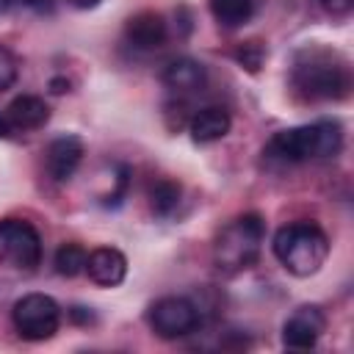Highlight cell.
<instances>
[{
    "label": "cell",
    "instance_id": "obj_18",
    "mask_svg": "<svg viewBox=\"0 0 354 354\" xmlns=\"http://www.w3.org/2000/svg\"><path fill=\"white\" fill-rule=\"evenodd\" d=\"M232 58L238 61L241 69H246V72L254 75V72H260V66H263V61H266V44L257 41V39L241 41V44L232 50Z\"/></svg>",
    "mask_w": 354,
    "mask_h": 354
},
{
    "label": "cell",
    "instance_id": "obj_2",
    "mask_svg": "<svg viewBox=\"0 0 354 354\" xmlns=\"http://www.w3.org/2000/svg\"><path fill=\"white\" fill-rule=\"evenodd\" d=\"M293 88L310 102L343 100L351 88V72L346 61L326 50H307L293 66Z\"/></svg>",
    "mask_w": 354,
    "mask_h": 354
},
{
    "label": "cell",
    "instance_id": "obj_17",
    "mask_svg": "<svg viewBox=\"0 0 354 354\" xmlns=\"http://www.w3.org/2000/svg\"><path fill=\"white\" fill-rule=\"evenodd\" d=\"M86 257H88V252L80 243H61L53 257V266L61 277H77L86 271Z\"/></svg>",
    "mask_w": 354,
    "mask_h": 354
},
{
    "label": "cell",
    "instance_id": "obj_7",
    "mask_svg": "<svg viewBox=\"0 0 354 354\" xmlns=\"http://www.w3.org/2000/svg\"><path fill=\"white\" fill-rule=\"evenodd\" d=\"M199 318H202L199 307L185 296H160L158 301H152L147 313L149 329L163 340H177L191 335L199 326Z\"/></svg>",
    "mask_w": 354,
    "mask_h": 354
},
{
    "label": "cell",
    "instance_id": "obj_6",
    "mask_svg": "<svg viewBox=\"0 0 354 354\" xmlns=\"http://www.w3.org/2000/svg\"><path fill=\"white\" fill-rule=\"evenodd\" d=\"M0 263L17 271H33L41 263V238L30 221H0Z\"/></svg>",
    "mask_w": 354,
    "mask_h": 354
},
{
    "label": "cell",
    "instance_id": "obj_23",
    "mask_svg": "<svg viewBox=\"0 0 354 354\" xmlns=\"http://www.w3.org/2000/svg\"><path fill=\"white\" fill-rule=\"evenodd\" d=\"M50 91H53V94L69 91V80H66V77H53V80H50Z\"/></svg>",
    "mask_w": 354,
    "mask_h": 354
},
{
    "label": "cell",
    "instance_id": "obj_13",
    "mask_svg": "<svg viewBox=\"0 0 354 354\" xmlns=\"http://www.w3.org/2000/svg\"><path fill=\"white\" fill-rule=\"evenodd\" d=\"M230 127H232V119L218 105L199 108L196 113H191V122H188V133L196 144H213V141L224 138L230 133Z\"/></svg>",
    "mask_w": 354,
    "mask_h": 354
},
{
    "label": "cell",
    "instance_id": "obj_4",
    "mask_svg": "<svg viewBox=\"0 0 354 354\" xmlns=\"http://www.w3.org/2000/svg\"><path fill=\"white\" fill-rule=\"evenodd\" d=\"M266 241V221L257 213H243L232 218L213 243V260L224 274L246 271L257 263Z\"/></svg>",
    "mask_w": 354,
    "mask_h": 354
},
{
    "label": "cell",
    "instance_id": "obj_12",
    "mask_svg": "<svg viewBox=\"0 0 354 354\" xmlns=\"http://www.w3.org/2000/svg\"><path fill=\"white\" fill-rule=\"evenodd\" d=\"M160 80H163V86L171 88L174 94H194V91H199V88L205 86L207 72H205V66H202L199 61L183 55V58H171V61L163 66Z\"/></svg>",
    "mask_w": 354,
    "mask_h": 354
},
{
    "label": "cell",
    "instance_id": "obj_11",
    "mask_svg": "<svg viewBox=\"0 0 354 354\" xmlns=\"http://www.w3.org/2000/svg\"><path fill=\"white\" fill-rule=\"evenodd\" d=\"M86 274L102 288H116L127 277V257L113 246H100L86 257Z\"/></svg>",
    "mask_w": 354,
    "mask_h": 354
},
{
    "label": "cell",
    "instance_id": "obj_5",
    "mask_svg": "<svg viewBox=\"0 0 354 354\" xmlns=\"http://www.w3.org/2000/svg\"><path fill=\"white\" fill-rule=\"evenodd\" d=\"M11 321L22 340L30 343L50 340L61 326V307L47 293H25L22 299L14 301Z\"/></svg>",
    "mask_w": 354,
    "mask_h": 354
},
{
    "label": "cell",
    "instance_id": "obj_22",
    "mask_svg": "<svg viewBox=\"0 0 354 354\" xmlns=\"http://www.w3.org/2000/svg\"><path fill=\"white\" fill-rule=\"evenodd\" d=\"M318 3L324 6V11H329V14H335V17L348 14L351 6H354V0H318Z\"/></svg>",
    "mask_w": 354,
    "mask_h": 354
},
{
    "label": "cell",
    "instance_id": "obj_1",
    "mask_svg": "<svg viewBox=\"0 0 354 354\" xmlns=\"http://www.w3.org/2000/svg\"><path fill=\"white\" fill-rule=\"evenodd\" d=\"M343 147V127L335 119H321L313 124L279 130L268 147L263 149L266 158L282 163H304V160H324L335 158Z\"/></svg>",
    "mask_w": 354,
    "mask_h": 354
},
{
    "label": "cell",
    "instance_id": "obj_25",
    "mask_svg": "<svg viewBox=\"0 0 354 354\" xmlns=\"http://www.w3.org/2000/svg\"><path fill=\"white\" fill-rule=\"evenodd\" d=\"M11 133H14V127H11L8 116H6V113H0V138H8Z\"/></svg>",
    "mask_w": 354,
    "mask_h": 354
},
{
    "label": "cell",
    "instance_id": "obj_10",
    "mask_svg": "<svg viewBox=\"0 0 354 354\" xmlns=\"http://www.w3.org/2000/svg\"><path fill=\"white\" fill-rule=\"evenodd\" d=\"M166 36H169L166 19L158 11H138L124 25V39L136 50H158L166 44Z\"/></svg>",
    "mask_w": 354,
    "mask_h": 354
},
{
    "label": "cell",
    "instance_id": "obj_16",
    "mask_svg": "<svg viewBox=\"0 0 354 354\" xmlns=\"http://www.w3.org/2000/svg\"><path fill=\"white\" fill-rule=\"evenodd\" d=\"M147 196H149L152 213L160 216V218H166V216H171V213L177 210L180 196H183V188H180V183H174V180L160 177V180H155V183L149 185V194H147Z\"/></svg>",
    "mask_w": 354,
    "mask_h": 354
},
{
    "label": "cell",
    "instance_id": "obj_19",
    "mask_svg": "<svg viewBox=\"0 0 354 354\" xmlns=\"http://www.w3.org/2000/svg\"><path fill=\"white\" fill-rule=\"evenodd\" d=\"M163 122L171 133H180L183 127H188L191 122V113H188V105L185 102H166L163 105Z\"/></svg>",
    "mask_w": 354,
    "mask_h": 354
},
{
    "label": "cell",
    "instance_id": "obj_21",
    "mask_svg": "<svg viewBox=\"0 0 354 354\" xmlns=\"http://www.w3.org/2000/svg\"><path fill=\"white\" fill-rule=\"evenodd\" d=\"M66 315H69V321L77 324V326H91V324H97V315L91 313V307H83V304L69 307Z\"/></svg>",
    "mask_w": 354,
    "mask_h": 354
},
{
    "label": "cell",
    "instance_id": "obj_15",
    "mask_svg": "<svg viewBox=\"0 0 354 354\" xmlns=\"http://www.w3.org/2000/svg\"><path fill=\"white\" fill-rule=\"evenodd\" d=\"M257 0H210V14L221 28H241L252 19Z\"/></svg>",
    "mask_w": 354,
    "mask_h": 354
},
{
    "label": "cell",
    "instance_id": "obj_27",
    "mask_svg": "<svg viewBox=\"0 0 354 354\" xmlns=\"http://www.w3.org/2000/svg\"><path fill=\"white\" fill-rule=\"evenodd\" d=\"M8 6H11V0H0V14L8 11Z\"/></svg>",
    "mask_w": 354,
    "mask_h": 354
},
{
    "label": "cell",
    "instance_id": "obj_8",
    "mask_svg": "<svg viewBox=\"0 0 354 354\" xmlns=\"http://www.w3.org/2000/svg\"><path fill=\"white\" fill-rule=\"evenodd\" d=\"M324 329H326L324 310L318 304H301L288 315V321L282 326V343H285V348L304 351V348H313L318 343Z\"/></svg>",
    "mask_w": 354,
    "mask_h": 354
},
{
    "label": "cell",
    "instance_id": "obj_3",
    "mask_svg": "<svg viewBox=\"0 0 354 354\" xmlns=\"http://www.w3.org/2000/svg\"><path fill=\"white\" fill-rule=\"evenodd\" d=\"M274 257L293 277H313L329 257V235L313 221H293L277 230Z\"/></svg>",
    "mask_w": 354,
    "mask_h": 354
},
{
    "label": "cell",
    "instance_id": "obj_20",
    "mask_svg": "<svg viewBox=\"0 0 354 354\" xmlns=\"http://www.w3.org/2000/svg\"><path fill=\"white\" fill-rule=\"evenodd\" d=\"M14 80H17V58L11 55V50L0 44V91H6Z\"/></svg>",
    "mask_w": 354,
    "mask_h": 354
},
{
    "label": "cell",
    "instance_id": "obj_24",
    "mask_svg": "<svg viewBox=\"0 0 354 354\" xmlns=\"http://www.w3.org/2000/svg\"><path fill=\"white\" fill-rule=\"evenodd\" d=\"M69 6H75V8H80V11H88V8H97L102 0H66Z\"/></svg>",
    "mask_w": 354,
    "mask_h": 354
},
{
    "label": "cell",
    "instance_id": "obj_14",
    "mask_svg": "<svg viewBox=\"0 0 354 354\" xmlns=\"http://www.w3.org/2000/svg\"><path fill=\"white\" fill-rule=\"evenodd\" d=\"M6 116L14 130H39L50 119V105L36 94H19L8 102Z\"/></svg>",
    "mask_w": 354,
    "mask_h": 354
},
{
    "label": "cell",
    "instance_id": "obj_9",
    "mask_svg": "<svg viewBox=\"0 0 354 354\" xmlns=\"http://www.w3.org/2000/svg\"><path fill=\"white\" fill-rule=\"evenodd\" d=\"M83 155H86V147H83V141L77 138V136H58V138H53L50 141V147H47V171H50V177L55 180V183H66V180H72V174L77 171V166H80V160H83Z\"/></svg>",
    "mask_w": 354,
    "mask_h": 354
},
{
    "label": "cell",
    "instance_id": "obj_26",
    "mask_svg": "<svg viewBox=\"0 0 354 354\" xmlns=\"http://www.w3.org/2000/svg\"><path fill=\"white\" fill-rule=\"evenodd\" d=\"M14 3L28 6V8H44V3H47V0H14Z\"/></svg>",
    "mask_w": 354,
    "mask_h": 354
}]
</instances>
